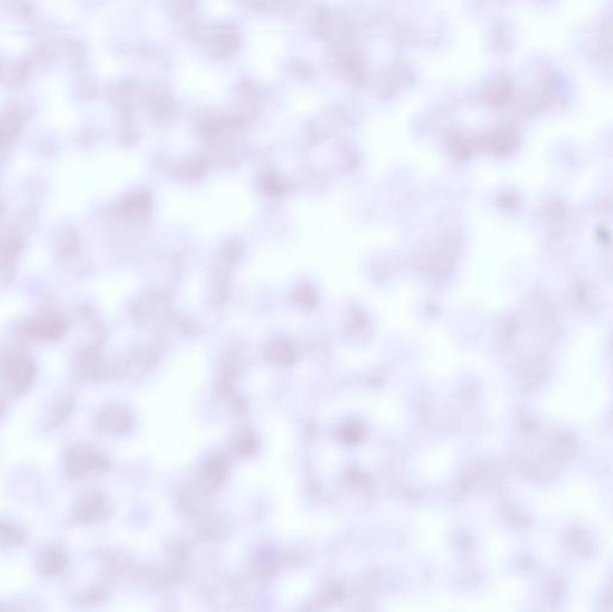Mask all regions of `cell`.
Listing matches in <instances>:
<instances>
[{"instance_id":"52a82bcc","label":"cell","mask_w":613,"mask_h":612,"mask_svg":"<svg viewBox=\"0 0 613 612\" xmlns=\"http://www.w3.org/2000/svg\"><path fill=\"white\" fill-rule=\"evenodd\" d=\"M26 541V534L17 526L0 522V544L4 546H19Z\"/></svg>"},{"instance_id":"8992f818","label":"cell","mask_w":613,"mask_h":612,"mask_svg":"<svg viewBox=\"0 0 613 612\" xmlns=\"http://www.w3.org/2000/svg\"><path fill=\"white\" fill-rule=\"evenodd\" d=\"M73 410H75V400L71 397L63 395L58 399L53 409L52 418L49 421V428H57L59 425H64L71 416Z\"/></svg>"},{"instance_id":"7a4b0ae2","label":"cell","mask_w":613,"mask_h":612,"mask_svg":"<svg viewBox=\"0 0 613 612\" xmlns=\"http://www.w3.org/2000/svg\"><path fill=\"white\" fill-rule=\"evenodd\" d=\"M35 375V367L29 358L19 357L12 360L5 369L4 380L8 390L22 395L29 388Z\"/></svg>"},{"instance_id":"277c9868","label":"cell","mask_w":613,"mask_h":612,"mask_svg":"<svg viewBox=\"0 0 613 612\" xmlns=\"http://www.w3.org/2000/svg\"><path fill=\"white\" fill-rule=\"evenodd\" d=\"M98 425L105 432H124L130 427V418L124 411L117 408H108L98 415Z\"/></svg>"},{"instance_id":"6da1fadb","label":"cell","mask_w":613,"mask_h":612,"mask_svg":"<svg viewBox=\"0 0 613 612\" xmlns=\"http://www.w3.org/2000/svg\"><path fill=\"white\" fill-rule=\"evenodd\" d=\"M107 467V460L84 445L71 448L65 457V470L68 477L80 478L89 472H103Z\"/></svg>"},{"instance_id":"ba28073f","label":"cell","mask_w":613,"mask_h":612,"mask_svg":"<svg viewBox=\"0 0 613 612\" xmlns=\"http://www.w3.org/2000/svg\"><path fill=\"white\" fill-rule=\"evenodd\" d=\"M100 597H101V593L98 591H88V592H84V593H78L75 599L80 604H91V603L98 601Z\"/></svg>"},{"instance_id":"3957f363","label":"cell","mask_w":613,"mask_h":612,"mask_svg":"<svg viewBox=\"0 0 613 612\" xmlns=\"http://www.w3.org/2000/svg\"><path fill=\"white\" fill-rule=\"evenodd\" d=\"M107 504L103 496L98 492H93L84 497H80L73 508V517L77 522H94L96 519L105 515Z\"/></svg>"},{"instance_id":"9c48e42d","label":"cell","mask_w":613,"mask_h":612,"mask_svg":"<svg viewBox=\"0 0 613 612\" xmlns=\"http://www.w3.org/2000/svg\"><path fill=\"white\" fill-rule=\"evenodd\" d=\"M4 409H5L4 399H3V398H1V397H0V416H1V413H3V411H4Z\"/></svg>"},{"instance_id":"5b68a950","label":"cell","mask_w":613,"mask_h":612,"mask_svg":"<svg viewBox=\"0 0 613 612\" xmlns=\"http://www.w3.org/2000/svg\"><path fill=\"white\" fill-rule=\"evenodd\" d=\"M38 568L46 575H59L68 566L66 556L58 549H48L38 556Z\"/></svg>"}]
</instances>
